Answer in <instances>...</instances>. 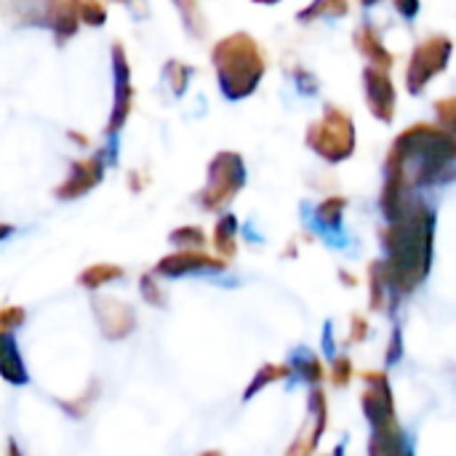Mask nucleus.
<instances>
[{"mask_svg": "<svg viewBox=\"0 0 456 456\" xmlns=\"http://www.w3.org/2000/svg\"><path fill=\"white\" fill-rule=\"evenodd\" d=\"M361 5H374V3H379V0H358Z\"/></svg>", "mask_w": 456, "mask_h": 456, "instance_id": "obj_44", "label": "nucleus"}, {"mask_svg": "<svg viewBox=\"0 0 456 456\" xmlns=\"http://www.w3.org/2000/svg\"><path fill=\"white\" fill-rule=\"evenodd\" d=\"M369 456H414L411 441L403 433L398 419H393L387 425H379V428H371Z\"/></svg>", "mask_w": 456, "mask_h": 456, "instance_id": "obj_15", "label": "nucleus"}, {"mask_svg": "<svg viewBox=\"0 0 456 456\" xmlns=\"http://www.w3.org/2000/svg\"><path fill=\"white\" fill-rule=\"evenodd\" d=\"M289 369H291V377L294 382H305V385H313L318 387L323 379H326V369L321 363V358L313 353V350H305V347H297L291 355H289Z\"/></svg>", "mask_w": 456, "mask_h": 456, "instance_id": "obj_19", "label": "nucleus"}, {"mask_svg": "<svg viewBox=\"0 0 456 456\" xmlns=\"http://www.w3.org/2000/svg\"><path fill=\"white\" fill-rule=\"evenodd\" d=\"M115 3H126V0H115Z\"/></svg>", "mask_w": 456, "mask_h": 456, "instance_id": "obj_45", "label": "nucleus"}, {"mask_svg": "<svg viewBox=\"0 0 456 456\" xmlns=\"http://www.w3.org/2000/svg\"><path fill=\"white\" fill-rule=\"evenodd\" d=\"M454 166V131L433 123H417L401 131L385 160V187L379 200L385 216L390 219L395 211H401L417 190L452 182Z\"/></svg>", "mask_w": 456, "mask_h": 456, "instance_id": "obj_1", "label": "nucleus"}, {"mask_svg": "<svg viewBox=\"0 0 456 456\" xmlns=\"http://www.w3.org/2000/svg\"><path fill=\"white\" fill-rule=\"evenodd\" d=\"M200 456H224L222 452H216V449H211V452H203Z\"/></svg>", "mask_w": 456, "mask_h": 456, "instance_id": "obj_42", "label": "nucleus"}, {"mask_svg": "<svg viewBox=\"0 0 456 456\" xmlns=\"http://www.w3.org/2000/svg\"><path fill=\"white\" fill-rule=\"evenodd\" d=\"M99 387L96 385H91L83 395H77V398H72V401H56V406L67 414V417H75V419H83L86 414H88V406L96 401V393Z\"/></svg>", "mask_w": 456, "mask_h": 456, "instance_id": "obj_30", "label": "nucleus"}, {"mask_svg": "<svg viewBox=\"0 0 456 456\" xmlns=\"http://www.w3.org/2000/svg\"><path fill=\"white\" fill-rule=\"evenodd\" d=\"M401 358H403V334H401V329L395 326L393 339H390V347H387V366H395Z\"/></svg>", "mask_w": 456, "mask_h": 456, "instance_id": "obj_34", "label": "nucleus"}, {"mask_svg": "<svg viewBox=\"0 0 456 456\" xmlns=\"http://www.w3.org/2000/svg\"><path fill=\"white\" fill-rule=\"evenodd\" d=\"M174 5L179 8V16H182V24L184 29L192 35V37H206L208 27H206V16L200 11V3L198 0H174Z\"/></svg>", "mask_w": 456, "mask_h": 456, "instance_id": "obj_24", "label": "nucleus"}, {"mask_svg": "<svg viewBox=\"0 0 456 456\" xmlns=\"http://www.w3.org/2000/svg\"><path fill=\"white\" fill-rule=\"evenodd\" d=\"M211 61L216 69L219 91L230 102L251 96L267 72V56L259 40L248 32H232L222 37L211 51Z\"/></svg>", "mask_w": 456, "mask_h": 456, "instance_id": "obj_3", "label": "nucleus"}, {"mask_svg": "<svg viewBox=\"0 0 456 456\" xmlns=\"http://www.w3.org/2000/svg\"><path fill=\"white\" fill-rule=\"evenodd\" d=\"M0 379L13 387H24L29 382V371L24 366L13 334H0Z\"/></svg>", "mask_w": 456, "mask_h": 456, "instance_id": "obj_18", "label": "nucleus"}, {"mask_svg": "<svg viewBox=\"0 0 456 456\" xmlns=\"http://www.w3.org/2000/svg\"><path fill=\"white\" fill-rule=\"evenodd\" d=\"M350 13V0H313L307 8H302L297 13V19L302 24L307 21H318V19H342Z\"/></svg>", "mask_w": 456, "mask_h": 456, "instance_id": "obj_23", "label": "nucleus"}, {"mask_svg": "<svg viewBox=\"0 0 456 456\" xmlns=\"http://www.w3.org/2000/svg\"><path fill=\"white\" fill-rule=\"evenodd\" d=\"M75 13H77V21L80 24H88V27H102L107 21V5L102 0H69Z\"/></svg>", "mask_w": 456, "mask_h": 456, "instance_id": "obj_25", "label": "nucleus"}, {"mask_svg": "<svg viewBox=\"0 0 456 456\" xmlns=\"http://www.w3.org/2000/svg\"><path fill=\"white\" fill-rule=\"evenodd\" d=\"M363 382H366V387L361 393V406H363L369 428H379V425L398 419L395 395H393V385H390L387 371H366Z\"/></svg>", "mask_w": 456, "mask_h": 456, "instance_id": "obj_10", "label": "nucleus"}, {"mask_svg": "<svg viewBox=\"0 0 456 456\" xmlns=\"http://www.w3.org/2000/svg\"><path fill=\"white\" fill-rule=\"evenodd\" d=\"M123 278V267L120 265H107V262H99V265H91L86 267L80 275H77V286L86 289V291H99L104 289L107 283Z\"/></svg>", "mask_w": 456, "mask_h": 456, "instance_id": "obj_21", "label": "nucleus"}, {"mask_svg": "<svg viewBox=\"0 0 456 456\" xmlns=\"http://www.w3.org/2000/svg\"><path fill=\"white\" fill-rule=\"evenodd\" d=\"M345 211H347V198H342V195L326 198V200L313 211V224H315V230H318L329 243H334V246H342V243H345V232H342Z\"/></svg>", "mask_w": 456, "mask_h": 456, "instance_id": "obj_16", "label": "nucleus"}, {"mask_svg": "<svg viewBox=\"0 0 456 456\" xmlns=\"http://www.w3.org/2000/svg\"><path fill=\"white\" fill-rule=\"evenodd\" d=\"M5 456H24L21 454V449H19V444H16L13 438H11V441H8V446H5Z\"/></svg>", "mask_w": 456, "mask_h": 456, "instance_id": "obj_39", "label": "nucleus"}, {"mask_svg": "<svg viewBox=\"0 0 456 456\" xmlns=\"http://www.w3.org/2000/svg\"><path fill=\"white\" fill-rule=\"evenodd\" d=\"M11 232H13V227H11V224H5V222H0V240H3V238H8Z\"/></svg>", "mask_w": 456, "mask_h": 456, "instance_id": "obj_41", "label": "nucleus"}, {"mask_svg": "<svg viewBox=\"0 0 456 456\" xmlns=\"http://www.w3.org/2000/svg\"><path fill=\"white\" fill-rule=\"evenodd\" d=\"M102 179H104V160H102V155L80 158V160H72L64 182L53 190V195L59 200H77V198L88 195L94 187H99Z\"/></svg>", "mask_w": 456, "mask_h": 456, "instance_id": "obj_13", "label": "nucleus"}, {"mask_svg": "<svg viewBox=\"0 0 456 456\" xmlns=\"http://www.w3.org/2000/svg\"><path fill=\"white\" fill-rule=\"evenodd\" d=\"M168 240L176 246V248H203L206 246V232L195 224H184L179 230H174L168 235Z\"/></svg>", "mask_w": 456, "mask_h": 456, "instance_id": "obj_28", "label": "nucleus"}, {"mask_svg": "<svg viewBox=\"0 0 456 456\" xmlns=\"http://www.w3.org/2000/svg\"><path fill=\"white\" fill-rule=\"evenodd\" d=\"M69 139H75L80 147H88V136H83V134H77V131H69Z\"/></svg>", "mask_w": 456, "mask_h": 456, "instance_id": "obj_40", "label": "nucleus"}, {"mask_svg": "<svg viewBox=\"0 0 456 456\" xmlns=\"http://www.w3.org/2000/svg\"><path fill=\"white\" fill-rule=\"evenodd\" d=\"M214 248L219 259H232L238 254V216L222 214L214 224Z\"/></svg>", "mask_w": 456, "mask_h": 456, "instance_id": "obj_20", "label": "nucleus"}, {"mask_svg": "<svg viewBox=\"0 0 456 456\" xmlns=\"http://www.w3.org/2000/svg\"><path fill=\"white\" fill-rule=\"evenodd\" d=\"M0 13L11 24L48 27L59 45H64L80 27L69 0H0Z\"/></svg>", "mask_w": 456, "mask_h": 456, "instance_id": "obj_4", "label": "nucleus"}, {"mask_svg": "<svg viewBox=\"0 0 456 456\" xmlns=\"http://www.w3.org/2000/svg\"><path fill=\"white\" fill-rule=\"evenodd\" d=\"M393 8L403 19H414L419 13V0H393Z\"/></svg>", "mask_w": 456, "mask_h": 456, "instance_id": "obj_36", "label": "nucleus"}, {"mask_svg": "<svg viewBox=\"0 0 456 456\" xmlns=\"http://www.w3.org/2000/svg\"><path fill=\"white\" fill-rule=\"evenodd\" d=\"M363 94H366L369 112L382 123H393L398 96H395V86H393L390 72H385L379 67H366L363 69Z\"/></svg>", "mask_w": 456, "mask_h": 456, "instance_id": "obj_14", "label": "nucleus"}, {"mask_svg": "<svg viewBox=\"0 0 456 456\" xmlns=\"http://www.w3.org/2000/svg\"><path fill=\"white\" fill-rule=\"evenodd\" d=\"M452 40L446 35H433L425 43H419L409 59L406 67V88L409 94H422L436 75H441L449 67L452 59Z\"/></svg>", "mask_w": 456, "mask_h": 456, "instance_id": "obj_7", "label": "nucleus"}, {"mask_svg": "<svg viewBox=\"0 0 456 456\" xmlns=\"http://www.w3.org/2000/svg\"><path fill=\"white\" fill-rule=\"evenodd\" d=\"M297 77H299V86H302V91H315V88H318V83L313 80V75H310V72H305L302 67L297 69Z\"/></svg>", "mask_w": 456, "mask_h": 456, "instance_id": "obj_37", "label": "nucleus"}, {"mask_svg": "<svg viewBox=\"0 0 456 456\" xmlns=\"http://www.w3.org/2000/svg\"><path fill=\"white\" fill-rule=\"evenodd\" d=\"M355 48L369 59V67H379V69H385V72H390L393 69V64H395V56H393V51L385 45V40H382V35H379V29L374 27V24H361L358 29H355Z\"/></svg>", "mask_w": 456, "mask_h": 456, "instance_id": "obj_17", "label": "nucleus"}, {"mask_svg": "<svg viewBox=\"0 0 456 456\" xmlns=\"http://www.w3.org/2000/svg\"><path fill=\"white\" fill-rule=\"evenodd\" d=\"M323 353L334 355V329H331V323L323 326Z\"/></svg>", "mask_w": 456, "mask_h": 456, "instance_id": "obj_38", "label": "nucleus"}, {"mask_svg": "<svg viewBox=\"0 0 456 456\" xmlns=\"http://www.w3.org/2000/svg\"><path fill=\"white\" fill-rule=\"evenodd\" d=\"M190 75H192V67L184 64V61H168L166 69H163V77H166V83L171 86V91H174L176 96L187 91Z\"/></svg>", "mask_w": 456, "mask_h": 456, "instance_id": "obj_27", "label": "nucleus"}, {"mask_svg": "<svg viewBox=\"0 0 456 456\" xmlns=\"http://www.w3.org/2000/svg\"><path fill=\"white\" fill-rule=\"evenodd\" d=\"M307 147L326 163H342L355 152V123L353 115L337 104H326L323 115L310 123L305 134Z\"/></svg>", "mask_w": 456, "mask_h": 456, "instance_id": "obj_5", "label": "nucleus"}, {"mask_svg": "<svg viewBox=\"0 0 456 456\" xmlns=\"http://www.w3.org/2000/svg\"><path fill=\"white\" fill-rule=\"evenodd\" d=\"M254 3H265V5H275V3H281V0H254Z\"/></svg>", "mask_w": 456, "mask_h": 456, "instance_id": "obj_43", "label": "nucleus"}, {"mask_svg": "<svg viewBox=\"0 0 456 456\" xmlns=\"http://www.w3.org/2000/svg\"><path fill=\"white\" fill-rule=\"evenodd\" d=\"M387 299H390V291H387V283L382 278L379 262H371V267H369V302H371V310H385Z\"/></svg>", "mask_w": 456, "mask_h": 456, "instance_id": "obj_26", "label": "nucleus"}, {"mask_svg": "<svg viewBox=\"0 0 456 456\" xmlns=\"http://www.w3.org/2000/svg\"><path fill=\"white\" fill-rule=\"evenodd\" d=\"M27 321L24 307L11 305V307H0V334H13L16 329H21Z\"/></svg>", "mask_w": 456, "mask_h": 456, "instance_id": "obj_32", "label": "nucleus"}, {"mask_svg": "<svg viewBox=\"0 0 456 456\" xmlns=\"http://www.w3.org/2000/svg\"><path fill=\"white\" fill-rule=\"evenodd\" d=\"M289 377H291L289 363H265V366L254 374V379L248 382V387H246V393H243V401H251V398L259 395L265 387L278 385V382H283V379H289Z\"/></svg>", "mask_w": 456, "mask_h": 456, "instance_id": "obj_22", "label": "nucleus"}, {"mask_svg": "<svg viewBox=\"0 0 456 456\" xmlns=\"http://www.w3.org/2000/svg\"><path fill=\"white\" fill-rule=\"evenodd\" d=\"M246 187V163L243 155L224 150L216 152L208 163V176H206V187L198 195V203L203 211L208 214H219L224 211L235 195Z\"/></svg>", "mask_w": 456, "mask_h": 456, "instance_id": "obj_6", "label": "nucleus"}, {"mask_svg": "<svg viewBox=\"0 0 456 456\" xmlns=\"http://www.w3.org/2000/svg\"><path fill=\"white\" fill-rule=\"evenodd\" d=\"M329 379H331V385L339 387V390H342V387H350V382H353V361H350L347 355H334Z\"/></svg>", "mask_w": 456, "mask_h": 456, "instance_id": "obj_31", "label": "nucleus"}, {"mask_svg": "<svg viewBox=\"0 0 456 456\" xmlns=\"http://www.w3.org/2000/svg\"><path fill=\"white\" fill-rule=\"evenodd\" d=\"M139 291H142V299H144L147 305H152V307H166V305H168L166 289L160 286L158 275H152V273L142 275V281H139Z\"/></svg>", "mask_w": 456, "mask_h": 456, "instance_id": "obj_29", "label": "nucleus"}, {"mask_svg": "<svg viewBox=\"0 0 456 456\" xmlns=\"http://www.w3.org/2000/svg\"><path fill=\"white\" fill-rule=\"evenodd\" d=\"M385 259L379 262L390 299H401L417 291L433 267L436 251V214L422 198H411L401 211L387 219L382 230Z\"/></svg>", "mask_w": 456, "mask_h": 456, "instance_id": "obj_2", "label": "nucleus"}, {"mask_svg": "<svg viewBox=\"0 0 456 456\" xmlns=\"http://www.w3.org/2000/svg\"><path fill=\"white\" fill-rule=\"evenodd\" d=\"M326 428H329V398H326V393L321 387H315L310 393V398H307L305 425L299 428L297 438L291 441V446L286 449L283 456H315Z\"/></svg>", "mask_w": 456, "mask_h": 456, "instance_id": "obj_11", "label": "nucleus"}, {"mask_svg": "<svg viewBox=\"0 0 456 456\" xmlns=\"http://www.w3.org/2000/svg\"><path fill=\"white\" fill-rule=\"evenodd\" d=\"M91 310L96 315L99 331L104 339L110 342H120L128 339L136 331V313L128 302L118 299V297H96L91 302Z\"/></svg>", "mask_w": 456, "mask_h": 456, "instance_id": "obj_12", "label": "nucleus"}, {"mask_svg": "<svg viewBox=\"0 0 456 456\" xmlns=\"http://www.w3.org/2000/svg\"><path fill=\"white\" fill-rule=\"evenodd\" d=\"M110 53H112V77H115V86H112V112H110V120H107V128H104L107 136L118 134L126 126L131 110H134V96H136L134 94V83H131V64H128V56H126L123 43L115 40L112 48H110Z\"/></svg>", "mask_w": 456, "mask_h": 456, "instance_id": "obj_8", "label": "nucleus"}, {"mask_svg": "<svg viewBox=\"0 0 456 456\" xmlns=\"http://www.w3.org/2000/svg\"><path fill=\"white\" fill-rule=\"evenodd\" d=\"M436 115H438V126H441V128L454 131L456 99H441V102H436Z\"/></svg>", "mask_w": 456, "mask_h": 456, "instance_id": "obj_33", "label": "nucleus"}, {"mask_svg": "<svg viewBox=\"0 0 456 456\" xmlns=\"http://www.w3.org/2000/svg\"><path fill=\"white\" fill-rule=\"evenodd\" d=\"M224 270H227V262L206 254L203 248H179V251L163 256L155 265L152 275L176 281V278H190V275H195V278L198 275H219Z\"/></svg>", "mask_w": 456, "mask_h": 456, "instance_id": "obj_9", "label": "nucleus"}, {"mask_svg": "<svg viewBox=\"0 0 456 456\" xmlns=\"http://www.w3.org/2000/svg\"><path fill=\"white\" fill-rule=\"evenodd\" d=\"M366 337H369V323H366V318H363V315H353V331H350L347 342H350V345H358V342H363Z\"/></svg>", "mask_w": 456, "mask_h": 456, "instance_id": "obj_35", "label": "nucleus"}]
</instances>
